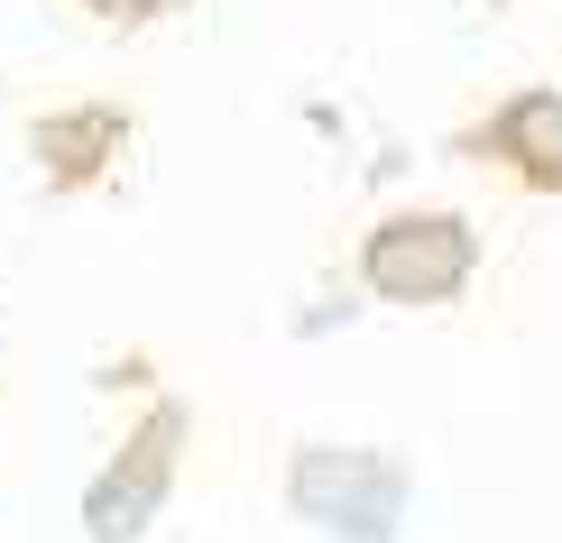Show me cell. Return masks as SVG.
I'll return each mask as SVG.
<instances>
[{"label": "cell", "instance_id": "cell-8", "mask_svg": "<svg viewBox=\"0 0 562 543\" xmlns=\"http://www.w3.org/2000/svg\"><path fill=\"white\" fill-rule=\"evenodd\" d=\"M488 10H517V0H488Z\"/></svg>", "mask_w": 562, "mask_h": 543}, {"label": "cell", "instance_id": "cell-6", "mask_svg": "<svg viewBox=\"0 0 562 543\" xmlns=\"http://www.w3.org/2000/svg\"><path fill=\"white\" fill-rule=\"evenodd\" d=\"M83 10H92V19H111V29H138V19H130V0H83Z\"/></svg>", "mask_w": 562, "mask_h": 543}, {"label": "cell", "instance_id": "cell-7", "mask_svg": "<svg viewBox=\"0 0 562 543\" xmlns=\"http://www.w3.org/2000/svg\"><path fill=\"white\" fill-rule=\"evenodd\" d=\"M167 10H184V0H130V19H167Z\"/></svg>", "mask_w": 562, "mask_h": 543}, {"label": "cell", "instance_id": "cell-5", "mask_svg": "<svg viewBox=\"0 0 562 543\" xmlns=\"http://www.w3.org/2000/svg\"><path fill=\"white\" fill-rule=\"evenodd\" d=\"M130 129L138 121L121 102H65V111H37L29 121V157H37V176L56 184V194H92V184L121 167Z\"/></svg>", "mask_w": 562, "mask_h": 543}, {"label": "cell", "instance_id": "cell-2", "mask_svg": "<svg viewBox=\"0 0 562 543\" xmlns=\"http://www.w3.org/2000/svg\"><path fill=\"white\" fill-rule=\"evenodd\" d=\"M471 276H480V230L461 212H387L360 240V286L379 304H406V314L461 304Z\"/></svg>", "mask_w": 562, "mask_h": 543}, {"label": "cell", "instance_id": "cell-4", "mask_svg": "<svg viewBox=\"0 0 562 543\" xmlns=\"http://www.w3.org/2000/svg\"><path fill=\"white\" fill-rule=\"evenodd\" d=\"M461 157H488V167H507L526 194L562 203V92H544V83L507 92L480 129H461Z\"/></svg>", "mask_w": 562, "mask_h": 543}, {"label": "cell", "instance_id": "cell-3", "mask_svg": "<svg viewBox=\"0 0 562 543\" xmlns=\"http://www.w3.org/2000/svg\"><path fill=\"white\" fill-rule=\"evenodd\" d=\"M184 396H157L148 415L130 423V442L102 461V479L83 488V534L92 543H138L167 516V498H176V461H184Z\"/></svg>", "mask_w": 562, "mask_h": 543}, {"label": "cell", "instance_id": "cell-1", "mask_svg": "<svg viewBox=\"0 0 562 543\" xmlns=\"http://www.w3.org/2000/svg\"><path fill=\"white\" fill-rule=\"evenodd\" d=\"M415 479L387 452H350V442H304L286 461V507L333 543H396Z\"/></svg>", "mask_w": 562, "mask_h": 543}]
</instances>
